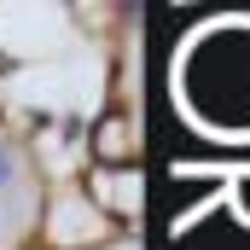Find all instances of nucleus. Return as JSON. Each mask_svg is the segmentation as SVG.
<instances>
[{"label":"nucleus","instance_id":"obj_1","mask_svg":"<svg viewBox=\"0 0 250 250\" xmlns=\"http://www.w3.org/2000/svg\"><path fill=\"white\" fill-rule=\"evenodd\" d=\"M93 233H99V209L82 204V198H59V209H53V239H59V245H82V239H93Z\"/></svg>","mask_w":250,"mask_h":250},{"label":"nucleus","instance_id":"obj_2","mask_svg":"<svg viewBox=\"0 0 250 250\" xmlns=\"http://www.w3.org/2000/svg\"><path fill=\"white\" fill-rule=\"evenodd\" d=\"M99 192H105L117 209H134V204H140V187H134V175H99Z\"/></svg>","mask_w":250,"mask_h":250},{"label":"nucleus","instance_id":"obj_3","mask_svg":"<svg viewBox=\"0 0 250 250\" xmlns=\"http://www.w3.org/2000/svg\"><path fill=\"white\" fill-rule=\"evenodd\" d=\"M18 187H23L18 157H12V146H0V198H18Z\"/></svg>","mask_w":250,"mask_h":250}]
</instances>
